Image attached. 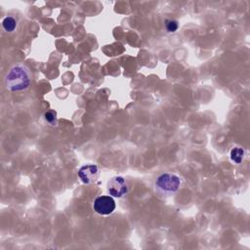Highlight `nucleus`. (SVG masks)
I'll list each match as a JSON object with an SVG mask.
<instances>
[{
	"label": "nucleus",
	"instance_id": "20e7f679",
	"mask_svg": "<svg viewBox=\"0 0 250 250\" xmlns=\"http://www.w3.org/2000/svg\"><path fill=\"white\" fill-rule=\"evenodd\" d=\"M93 206L98 214L109 215L115 210V201L109 195H101L95 199Z\"/></svg>",
	"mask_w": 250,
	"mask_h": 250
},
{
	"label": "nucleus",
	"instance_id": "1a4fd4ad",
	"mask_svg": "<svg viewBox=\"0 0 250 250\" xmlns=\"http://www.w3.org/2000/svg\"><path fill=\"white\" fill-rule=\"evenodd\" d=\"M179 27V22L176 20H167L165 21V28L167 32H175Z\"/></svg>",
	"mask_w": 250,
	"mask_h": 250
},
{
	"label": "nucleus",
	"instance_id": "f257e3e1",
	"mask_svg": "<svg viewBox=\"0 0 250 250\" xmlns=\"http://www.w3.org/2000/svg\"><path fill=\"white\" fill-rule=\"evenodd\" d=\"M32 74L23 63L13 65L4 76V85L11 92L25 91L31 84Z\"/></svg>",
	"mask_w": 250,
	"mask_h": 250
},
{
	"label": "nucleus",
	"instance_id": "0eeeda50",
	"mask_svg": "<svg viewBox=\"0 0 250 250\" xmlns=\"http://www.w3.org/2000/svg\"><path fill=\"white\" fill-rule=\"evenodd\" d=\"M244 157V150L242 147L235 146L230 150V158L233 162L239 164L242 162Z\"/></svg>",
	"mask_w": 250,
	"mask_h": 250
},
{
	"label": "nucleus",
	"instance_id": "7ed1b4c3",
	"mask_svg": "<svg viewBox=\"0 0 250 250\" xmlns=\"http://www.w3.org/2000/svg\"><path fill=\"white\" fill-rule=\"evenodd\" d=\"M128 183L121 176H115L107 182V191L111 196L122 197L128 192Z\"/></svg>",
	"mask_w": 250,
	"mask_h": 250
},
{
	"label": "nucleus",
	"instance_id": "f03ea898",
	"mask_svg": "<svg viewBox=\"0 0 250 250\" xmlns=\"http://www.w3.org/2000/svg\"><path fill=\"white\" fill-rule=\"evenodd\" d=\"M181 179L172 173H163L156 178L155 187L162 192H175L181 187Z\"/></svg>",
	"mask_w": 250,
	"mask_h": 250
},
{
	"label": "nucleus",
	"instance_id": "423d86ee",
	"mask_svg": "<svg viewBox=\"0 0 250 250\" xmlns=\"http://www.w3.org/2000/svg\"><path fill=\"white\" fill-rule=\"evenodd\" d=\"M2 26L7 32H14L18 27V21L12 16L5 17L2 21Z\"/></svg>",
	"mask_w": 250,
	"mask_h": 250
},
{
	"label": "nucleus",
	"instance_id": "39448f33",
	"mask_svg": "<svg viewBox=\"0 0 250 250\" xmlns=\"http://www.w3.org/2000/svg\"><path fill=\"white\" fill-rule=\"evenodd\" d=\"M100 176L101 170L95 164L84 165L78 171V177L84 184H93L98 181Z\"/></svg>",
	"mask_w": 250,
	"mask_h": 250
},
{
	"label": "nucleus",
	"instance_id": "6e6552de",
	"mask_svg": "<svg viewBox=\"0 0 250 250\" xmlns=\"http://www.w3.org/2000/svg\"><path fill=\"white\" fill-rule=\"evenodd\" d=\"M44 119L47 123L54 125L57 123V113L53 110H48L44 113Z\"/></svg>",
	"mask_w": 250,
	"mask_h": 250
}]
</instances>
